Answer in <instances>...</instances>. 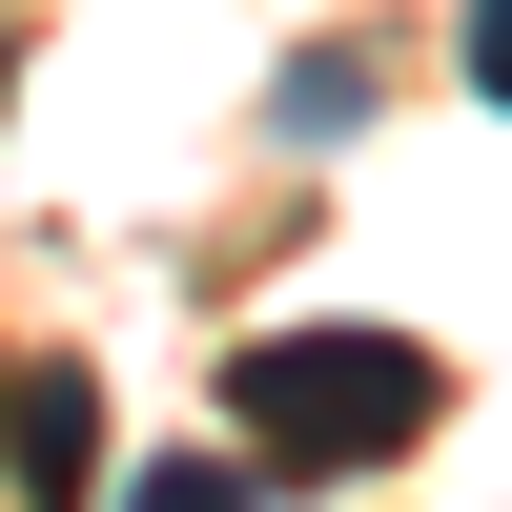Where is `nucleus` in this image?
Instances as JSON below:
<instances>
[{"mask_svg": "<svg viewBox=\"0 0 512 512\" xmlns=\"http://www.w3.org/2000/svg\"><path fill=\"white\" fill-rule=\"evenodd\" d=\"M226 410H246V472H390V451H431L451 369L410 328H267L226 369Z\"/></svg>", "mask_w": 512, "mask_h": 512, "instance_id": "obj_1", "label": "nucleus"}, {"mask_svg": "<svg viewBox=\"0 0 512 512\" xmlns=\"http://www.w3.org/2000/svg\"><path fill=\"white\" fill-rule=\"evenodd\" d=\"M0 472H21V512H82V492H103V390H82L62 349L0 369Z\"/></svg>", "mask_w": 512, "mask_h": 512, "instance_id": "obj_2", "label": "nucleus"}, {"mask_svg": "<svg viewBox=\"0 0 512 512\" xmlns=\"http://www.w3.org/2000/svg\"><path fill=\"white\" fill-rule=\"evenodd\" d=\"M123 512H267V472H246V451H144Z\"/></svg>", "mask_w": 512, "mask_h": 512, "instance_id": "obj_3", "label": "nucleus"}, {"mask_svg": "<svg viewBox=\"0 0 512 512\" xmlns=\"http://www.w3.org/2000/svg\"><path fill=\"white\" fill-rule=\"evenodd\" d=\"M267 123H287V144H349V123H369V62H287Z\"/></svg>", "mask_w": 512, "mask_h": 512, "instance_id": "obj_4", "label": "nucleus"}, {"mask_svg": "<svg viewBox=\"0 0 512 512\" xmlns=\"http://www.w3.org/2000/svg\"><path fill=\"white\" fill-rule=\"evenodd\" d=\"M472 103H512V0H472Z\"/></svg>", "mask_w": 512, "mask_h": 512, "instance_id": "obj_5", "label": "nucleus"}]
</instances>
